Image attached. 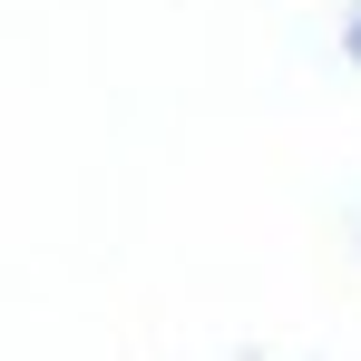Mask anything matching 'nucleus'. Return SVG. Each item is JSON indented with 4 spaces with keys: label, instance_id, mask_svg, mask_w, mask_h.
<instances>
[{
    "label": "nucleus",
    "instance_id": "nucleus-1",
    "mask_svg": "<svg viewBox=\"0 0 361 361\" xmlns=\"http://www.w3.org/2000/svg\"><path fill=\"white\" fill-rule=\"evenodd\" d=\"M342 49H352V68H361V0H352V20H342Z\"/></svg>",
    "mask_w": 361,
    "mask_h": 361
}]
</instances>
